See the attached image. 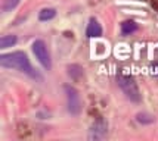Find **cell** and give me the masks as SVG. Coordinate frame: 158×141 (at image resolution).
<instances>
[{
	"label": "cell",
	"instance_id": "6da1fadb",
	"mask_svg": "<svg viewBox=\"0 0 158 141\" xmlns=\"http://www.w3.org/2000/svg\"><path fill=\"white\" fill-rule=\"evenodd\" d=\"M0 65L3 68H7V69L19 71V72L28 75L34 80L41 81V75L33 68L28 56L24 52H12V53L2 54L0 56Z\"/></svg>",
	"mask_w": 158,
	"mask_h": 141
},
{
	"label": "cell",
	"instance_id": "7a4b0ae2",
	"mask_svg": "<svg viewBox=\"0 0 158 141\" xmlns=\"http://www.w3.org/2000/svg\"><path fill=\"white\" fill-rule=\"evenodd\" d=\"M117 81L120 88L123 90V93L126 94L127 99H130L131 101L135 103H139L140 101V93H139L138 84L135 82V80L131 78L129 74H124V72H120L117 75Z\"/></svg>",
	"mask_w": 158,
	"mask_h": 141
},
{
	"label": "cell",
	"instance_id": "3957f363",
	"mask_svg": "<svg viewBox=\"0 0 158 141\" xmlns=\"http://www.w3.org/2000/svg\"><path fill=\"white\" fill-rule=\"evenodd\" d=\"M33 53H34L35 59L41 63V66L44 69H50L52 68V59H50V53H49L48 47L44 44V41L35 40L33 43Z\"/></svg>",
	"mask_w": 158,
	"mask_h": 141
},
{
	"label": "cell",
	"instance_id": "277c9868",
	"mask_svg": "<svg viewBox=\"0 0 158 141\" xmlns=\"http://www.w3.org/2000/svg\"><path fill=\"white\" fill-rule=\"evenodd\" d=\"M65 90V94H67V104H68V112L71 115H77L81 112V97L74 87L71 85H65L64 87Z\"/></svg>",
	"mask_w": 158,
	"mask_h": 141
},
{
	"label": "cell",
	"instance_id": "5b68a950",
	"mask_svg": "<svg viewBox=\"0 0 158 141\" xmlns=\"http://www.w3.org/2000/svg\"><path fill=\"white\" fill-rule=\"evenodd\" d=\"M108 132V123L103 121V119H98L93 127L90 129V138H95V140H99V138H103Z\"/></svg>",
	"mask_w": 158,
	"mask_h": 141
},
{
	"label": "cell",
	"instance_id": "8992f818",
	"mask_svg": "<svg viewBox=\"0 0 158 141\" xmlns=\"http://www.w3.org/2000/svg\"><path fill=\"white\" fill-rule=\"evenodd\" d=\"M86 35L89 38H99L102 35V27L95 18H92L89 21V25H87V29H86Z\"/></svg>",
	"mask_w": 158,
	"mask_h": 141
},
{
	"label": "cell",
	"instance_id": "52a82bcc",
	"mask_svg": "<svg viewBox=\"0 0 158 141\" xmlns=\"http://www.w3.org/2000/svg\"><path fill=\"white\" fill-rule=\"evenodd\" d=\"M93 54L96 57H103L105 54H108V44L103 41H96L93 44Z\"/></svg>",
	"mask_w": 158,
	"mask_h": 141
},
{
	"label": "cell",
	"instance_id": "ba28073f",
	"mask_svg": "<svg viewBox=\"0 0 158 141\" xmlns=\"http://www.w3.org/2000/svg\"><path fill=\"white\" fill-rule=\"evenodd\" d=\"M138 31V24L135 21H124L121 24V34L123 35H129Z\"/></svg>",
	"mask_w": 158,
	"mask_h": 141
},
{
	"label": "cell",
	"instance_id": "9c48e42d",
	"mask_svg": "<svg viewBox=\"0 0 158 141\" xmlns=\"http://www.w3.org/2000/svg\"><path fill=\"white\" fill-rule=\"evenodd\" d=\"M56 16V10L53 7H44V9H41L40 12H39V19L40 21H50L53 19Z\"/></svg>",
	"mask_w": 158,
	"mask_h": 141
},
{
	"label": "cell",
	"instance_id": "30bf717a",
	"mask_svg": "<svg viewBox=\"0 0 158 141\" xmlns=\"http://www.w3.org/2000/svg\"><path fill=\"white\" fill-rule=\"evenodd\" d=\"M16 43V35L14 34H9V35H3L0 38V49H7V47H12Z\"/></svg>",
	"mask_w": 158,
	"mask_h": 141
},
{
	"label": "cell",
	"instance_id": "8fae6325",
	"mask_svg": "<svg viewBox=\"0 0 158 141\" xmlns=\"http://www.w3.org/2000/svg\"><path fill=\"white\" fill-rule=\"evenodd\" d=\"M21 0H3V5H2V10L3 12H10L14 10L15 7L19 5Z\"/></svg>",
	"mask_w": 158,
	"mask_h": 141
},
{
	"label": "cell",
	"instance_id": "7c38bea8",
	"mask_svg": "<svg viewBox=\"0 0 158 141\" xmlns=\"http://www.w3.org/2000/svg\"><path fill=\"white\" fill-rule=\"evenodd\" d=\"M68 74H69V76H73L74 80H78V78L83 76V69L78 66V65H73V66L68 68Z\"/></svg>",
	"mask_w": 158,
	"mask_h": 141
},
{
	"label": "cell",
	"instance_id": "4fadbf2b",
	"mask_svg": "<svg viewBox=\"0 0 158 141\" xmlns=\"http://www.w3.org/2000/svg\"><path fill=\"white\" fill-rule=\"evenodd\" d=\"M136 121L140 122V123H152V122L155 121V118L148 113H139L138 116H136Z\"/></svg>",
	"mask_w": 158,
	"mask_h": 141
},
{
	"label": "cell",
	"instance_id": "5bb4252c",
	"mask_svg": "<svg viewBox=\"0 0 158 141\" xmlns=\"http://www.w3.org/2000/svg\"><path fill=\"white\" fill-rule=\"evenodd\" d=\"M115 53H117L118 57H126L127 54H130V49L127 46H124V44H120V46H117V49H115Z\"/></svg>",
	"mask_w": 158,
	"mask_h": 141
}]
</instances>
